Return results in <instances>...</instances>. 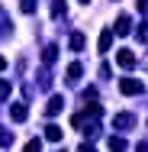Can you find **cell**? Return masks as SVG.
Listing matches in <instances>:
<instances>
[{
	"mask_svg": "<svg viewBox=\"0 0 148 152\" xmlns=\"http://www.w3.org/2000/svg\"><path fill=\"white\" fill-rule=\"evenodd\" d=\"M0 146H13V133H6L3 126H0Z\"/></svg>",
	"mask_w": 148,
	"mask_h": 152,
	"instance_id": "4fadbf2b",
	"label": "cell"
},
{
	"mask_svg": "<svg viewBox=\"0 0 148 152\" xmlns=\"http://www.w3.org/2000/svg\"><path fill=\"white\" fill-rule=\"evenodd\" d=\"M64 13V0H52V16H61Z\"/></svg>",
	"mask_w": 148,
	"mask_h": 152,
	"instance_id": "9a60e30c",
	"label": "cell"
},
{
	"mask_svg": "<svg viewBox=\"0 0 148 152\" xmlns=\"http://www.w3.org/2000/svg\"><path fill=\"white\" fill-rule=\"evenodd\" d=\"M10 120H13V123H26V120H29L26 104H10Z\"/></svg>",
	"mask_w": 148,
	"mask_h": 152,
	"instance_id": "3957f363",
	"label": "cell"
},
{
	"mask_svg": "<svg viewBox=\"0 0 148 152\" xmlns=\"http://www.w3.org/2000/svg\"><path fill=\"white\" fill-rule=\"evenodd\" d=\"M26 149H29V152H39V149H42V142H39V139H29V142H26Z\"/></svg>",
	"mask_w": 148,
	"mask_h": 152,
	"instance_id": "ac0fdd59",
	"label": "cell"
},
{
	"mask_svg": "<svg viewBox=\"0 0 148 152\" xmlns=\"http://www.w3.org/2000/svg\"><path fill=\"white\" fill-rule=\"evenodd\" d=\"M84 42H87V39H84V32H74V36H71V49H74V52H81V49H84Z\"/></svg>",
	"mask_w": 148,
	"mask_h": 152,
	"instance_id": "8fae6325",
	"label": "cell"
},
{
	"mask_svg": "<svg viewBox=\"0 0 148 152\" xmlns=\"http://www.w3.org/2000/svg\"><path fill=\"white\" fill-rule=\"evenodd\" d=\"M139 10H142V13H148V0H139Z\"/></svg>",
	"mask_w": 148,
	"mask_h": 152,
	"instance_id": "d6986e66",
	"label": "cell"
},
{
	"mask_svg": "<svg viewBox=\"0 0 148 152\" xmlns=\"http://www.w3.org/2000/svg\"><path fill=\"white\" fill-rule=\"evenodd\" d=\"M61 136H64V133H61V126H55V123H52V126H45V139H48V142H58Z\"/></svg>",
	"mask_w": 148,
	"mask_h": 152,
	"instance_id": "9c48e42d",
	"label": "cell"
},
{
	"mask_svg": "<svg viewBox=\"0 0 148 152\" xmlns=\"http://www.w3.org/2000/svg\"><path fill=\"white\" fill-rule=\"evenodd\" d=\"M84 3H90V0H84Z\"/></svg>",
	"mask_w": 148,
	"mask_h": 152,
	"instance_id": "44dd1931",
	"label": "cell"
},
{
	"mask_svg": "<svg viewBox=\"0 0 148 152\" xmlns=\"http://www.w3.org/2000/svg\"><path fill=\"white\" fill-rule=\"evenodd\" d=\"M110 149H126V142H122L119 136H113V139H110Z\"/></svg>",
	"mask_w": 148,
	"mask_h": 152,
	"instance_id": "e0dca14e",
	"label": "cell"
},
{
	"mask_svg": "<svg viewBox=\"0 0 148 152\" xmlns=\"http://www.w3.org/2000/svg\"><path fill=\"white\" fill-rule=\"evenodd\" d=\"M6 97H10V81H3V78H0V104H3Z\"/></svg>",
	"mask_w": 148,
	"mask_h": 152,
	"instance_id": "5bb4252c",
	"label": "cell"
},
{
	"mask_svg": "<svg viewBox=\"0 0 148 152\" xmlns=\"http://www.w3.org/2000/svg\"><path fill=\"white\" fill-rule=\"evenodd\" d=\"M116 65H119V68H126V71H132V68L139 65V58H135V52H129V49H119V52H116Z\"/></svg>",
	"mask_w": 148,
	"mask_h": 152,
	"instance_id": "7a4b0ae2",
	"label": "cell"
},
{
	"mask_svg": "<svg viewBox=\"0 0 148 152\" xmlns=\"http://www.w3.org/2000/svg\"><path fill=\"white\" fill-rule=\"evenodd\" d=\"M135 126V117L132 113H116L113 117V129H132Z\"/></svg>",
	"mask_w": 148,
	"mask_h": 152,
	"instance_id": "277c9868",
	"label": "cell"
},
{
	"mask_svg": "<svg viewBox=\"0 0 148 152\" xmlns=\"http://www.w3.org/2000/svg\"><path fill=\"white\" fill-rule=\"evenodd\" d=\"M110 45H113V29H103V32H100V42H97V49L106 55V52H110Z\"/></svg>",
	"mask_w": 148,
	"mask_h": 152,
	"instance_id": "52a82bcc",
	"label": "cell"
},
{
	"mask_svg": "<svg viewBox=\"0 0 148 152\" xmlns=\"http://www.w3.org/2000/svg\"><path fill=\"white\" fill-rule=\"evenodd\" d=\"M55 58H58V45H45V55H42V61H45V65H52Z\"/></svg>",
	"mask_w": 148,
	"mask_h": 152,
	"instance_id": "30bf717a",
	"label": "cell"
},
{
	"mask_svg": "<svg viewBox=\"0 0 148 152\" xmlns=\"http://www.w3.org/2000/svg\"><path fill=\"white\" fill-rule=\"evenodd\" d=\"M81 75H84V65H81V61H71V65H68V81H77Z\"/></svg>",
	"mask_w": 148,
	"mask_h": 152,
	"instance_id": "ba28073f",
	"label": "cell"
},
{
	"mask_svg": "<svg viewBox=\"0 0 148 152\" xmlns=\"http://www.w3.org/2000/svg\"><path fill=\"white\" fill-rule=\"evenodd\" d=\"M113 32H116V36H129V32H132V20L122 13V16L116 20V29H113Z\"/></svg>",
	"mask_w": 148,
	"mask_h": 152,
	"instance_id": "8992f818",
	"label": "cell"
},
{
	"mask_svg": "<svg viewBox=\"0 0 148 152\" xmlns=\"http://www.w3.org/2000/svg\"><path fill=\"white\" fill-rule=\"evenodd\" d=\"M119 91L126 94V97H135V94L145 91V84H142V81H135V78H122V81H119Z\"/></svg>",
	"mask_w": 148,
	"mask_h": 152,
	"instance_id": "6da1fadb",
	"label": "cell"
},
{
	"mask_svg": "<svg viewBox=\"0 0 148 152\" xmlns=\"http://www.w3.org/2000/svg\"><path fill=\"white\" fill-rule=\"evenodd\" d=\"M135 36H139L142 42H148V23H139V29H135Z\"/></svg>",
	"mask_w": 148,
	"mask_h": 152,
	"instance_id": "2e32d148",
	"label": "cell"
},
{
	"mask_svg": "<svg viewBox=\"0 0 148 152\" xmlns=\"http://www.w3.org/2000/svg\"><path fill=\"white\" fill-rule=\"evenodd\" d=\"M3 68H6V58H3V55H0V71H3Z\"/></svg>",
	"mask_w": 148,
	"mask_h": 152,
	"instance_id": "ffe728a7",
	"label": "cell"
},
{
	"mask_svg": "<svg viewBox=\"0 0 148 152\" xmlns=\"http://www.w3.org/2000/svg\"><path fill=\"white\" fill-rule=\"evenodd\" d=\"M35 7H39V0H19V10L23 13H35Z\"/></svg>",
	"mask_w": 148,
	"mask_h": 152,
	"instance_id": "7c38bea8",
	"label": "cell"
},
{
	"mask_svg": "<svg viewBox=\"0 0 148 152\" xmlns=\"http://www.w3.org/2000/svg\"><path fill=\"white\" fill-rule=\"evenodd\" d=\"M61 110H64V97H58V94H55V97H48V104H45V113H48V117H58Z\"/></svg>",
	"mask_w": 148,
	"mask_h": 152,
	"instance_id": "5b68a950",
	"label": "cell"
}]
</instances>
